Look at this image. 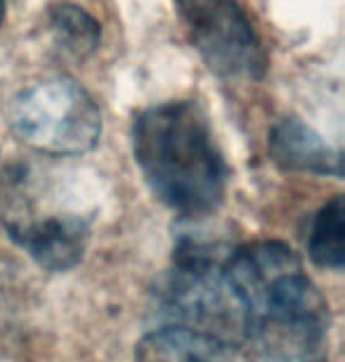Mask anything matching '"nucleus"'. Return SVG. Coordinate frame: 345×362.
<instances>
[{"label": "nucleus", "instance_id": "f257e3e1", "mask_svg": "<svg viewBox=\"0 0 345 362\" xmlns=\"http://www.w3.org/2000/svg\"><path fill=\"white\" fill-rule=\"evenodd\" d=\"M222 277L241 317L243 348L258 362H327L331 310L301 256L277 239L227 254Z\"/></svg>", "mask_w": 345, "mask_h": 362}, {"label": "nucleus", "instance_id": "0eeeda50", "mask_svg": "<svg viewBox=\"0 0 345 362\" xmlns=\"http://www.w3.org/2000/svg\"><path fill=\"white\" fill-rule=\"evenodd\" d=\"M270 159L282 170H296V173H315V175H343L341 152L334 149L322 135L313 131L301 119L279 121L267 140Z\"/></svg>", "mask_w": 345, "mask_h": 362}, {"label": "nucleus", "instance_id": "423d86ee", "mask_svg": "<svg viewBox=\"0 0 345 362\" xmlns=\"http://www.w3.org/2000/svg\"><path fill=\"white\" fill-rule=\"evenodd\" d=\"M138 362H246L243 346L220 334L168 322L147 334L135 351Z\"/></svg>", "mask_w": 345, "mask_h": 362}, {"label": "nucleus", "instance_id": "7ed1b4c3", "mask_svg": "<svg viewBox=\"0 0 345 362\" xmlns=\"http://www.w3.org/2000/svg\"><path fill=\"white\" fill-rule=\"evenodd\" d=\"M12 133L24 145L50 156H78L97 147L102 112L83 86L52 76L26 86L8 107Z\"/></svg>", "mask_w": 345, "mask_h": 362}, {"label": "nucleus", "instance_id": "9d476101", "mask_svg": "<svg viewBox=\"0 0 345 362\" xmlns=\"http://www.w3.org/2000/svg\"><path fill=\"white\" fill-rule=\"evenodd\" d=\"M5 8H8V0H0V24L5 19Z\"/></svg>", "mask_w": 345, "mask_h": 362}, {"label": "nucleus", "instance_id": "f03ea898", "mask_svg": "<svg viewBox=\"0 0 345 362\" xmlns=\"http://www.w3.org/2000/svg\"><path fill=\"white\" fill-rule=\"evenodd\" d=\"M133 154L157 199L182 218H204L222 204L229 168L196 102H164L140 112Z\"/></svg>", "mask_w": 345, "mask_h": 362}, {"label": "nucleus", "instance_id": "20e7f679", "mask_svg": "<svg viewBox=\"0 0 345 362\" xmlns=\"http://www.w3.org/2000/svg\"><path fill=\"white\" fill-rule=\"evenodd\" d=\"M189 40L218 76L260 78L267 57L251 19L236 0H178Z\"/></svg>", "mask_w": 345, "mask_h": 362}, {"label": "nucleus", "instance_id": "6e6552de", "mask_svg": "<svg viewBox=\"0 0 345 362\" xmlns=\"http://www.w3.org/2000/svg\"><path fill=\"white\" fill-rule=\"evenodd\" d=\"M308 256L324 270L341 272L345 265V211L343 197L336 194L317 211L310 223Z\"/></svg>", "mask_w": 345, "mask_h": 362}, {"label": "nucleus", "instance_id": "1a4fd4ad", "mask_svg": "<svg viewBox=\"0 0 345 362\" xmlns=\"http://www.w3.org/2000/svg\"><path fill=\"white\" fill-rule=\"evenodd\" d=\"M47 19H50V29L55 33V40L73 57L83 59L97 50L102 29H99L97 19L87 10L80 8V5H52L50 12H47Z\"/></svg>", "mask_w": 345, "mask_h": 362}, {"label": "nucleus", "instance_id": "39448f33", "mask_svg": "<svg viewBox=\"0 0 345 362\" xmlns=\"http://www.w3.org/2000/svg\"><path fill=\"white\" fill-rule=\"evenodd\" d=\"M0 223L17 247H22L40 268L66 272L76 268L90 239V221L80 214L40 216L12 177L0 187Z\"/></svg>", "mask_w": 345, "mask_h": 362}]
</instances>
